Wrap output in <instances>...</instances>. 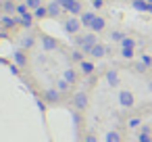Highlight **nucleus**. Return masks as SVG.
Masks as SVG:
<instances>
[{
    "mask_svg": "<svg viewBox=\"0 0 152 142\" xmlns=\"http://www.w3.org/2000/svg\"><path fill=\"white\" fill-rule=\"evenodd\" d=\"M133 7H135V9H140V11H150V4H148V2H144V0H135Z\"/></svg>",
    "mask_w": 152,
    "mask_h": 142,
    "instance_id": "obj_1",
    "label": "nucleus"
},
{
    "mask_svg": "<svg viewBox=\"0 0 152 142\" xmlns=\"http://www.w3.org/2000/svg\"><path fill=\"white\" fill-rule=\"evenodd\" d=\"M121 102H123V104H127V107H129V104H131V102H133V96H131V94H129V92H123V94H121Z\"/></svg>",
    "mask_w": 152,
    "mask_h": 142,
    "instance_id": "obj_2",
    "label": "nucleus"
},
{
    "mask_svg": "<svg viewBox=\"0 0 152 142\" xmlns=\"http://www.w3.org/2000/svg\"><path fill=\"white\" fill-rule=\"evenodd\" d=\"M92 27H94V29H102V27H104V21H102V19H98V17H96V19H94V21H92Z\"/></svg>",
    "mask_w": 152,
    "mask_h": 142,
    "instance_id": "obj_3",
    "label": "nucleus"
},
{
    "mask_svg": "<svg viewBox=\"0 0 152 142\" xmlns=\"http://www.w3.org/2000/svg\"><path fill=\"white\" fill-rule=\"evenodd\" d=\"M142 142H150V138H148V136L144 134V136H142Z\"/></svg>",
    "mask_w": 152,
    "mask_h": 142,
    "instance_id": "obj_4",
    "label": "nucleus"
}]
</instances>
